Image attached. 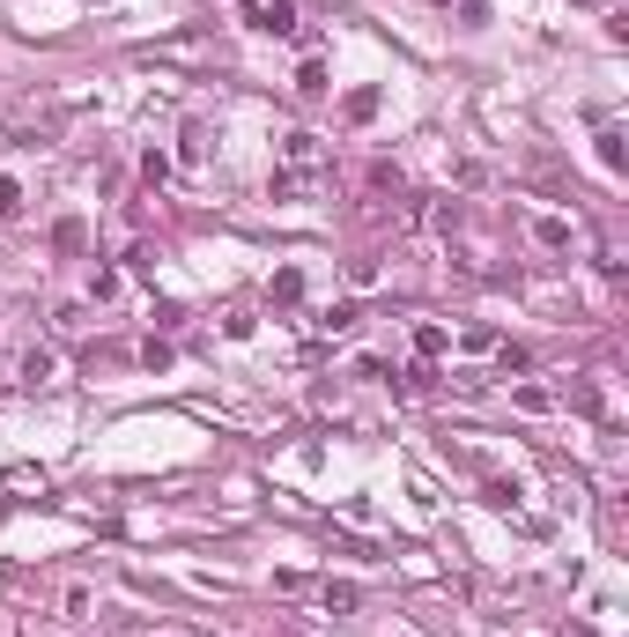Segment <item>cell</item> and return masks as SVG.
<instances>
[{"label":"cell","mask_w":629,"mask_h":637,"mask_svg":"<svg viewBox=\"0 0 629 637\" xmlns=\"http://www.w3.org/2000/svg\"><path fill=\"white\" fill-rule=\"evenodd\" d=\"M326 178H334V164H274L267 170V201H319L326 193Z\"/></svg>","instance_id":"cell-1"},{"label":"cell","mask_w":629,"mask_h":637,"mask_svg":"<svg viewBox=\"0 0 629 637\" xmlns=\"http://www.w3.org/2000/svg\"><path fill=\"white\" fill-rule=\"evenodd\" d=\"M238 23L259 38H296V0H238Z\"/></svg>","instance_id":"cell-2"},{"label":"cell","mask_w":629,"mask_h":637,"mask_svg":"<svg viewBox=\"0 0 629 637\" xmlns=\"http://www.w3.org/2000/svg\"><path fill=\"white\" fill-rule=\"evenodd\" d=\"M526 238H534L541 253H570V245H578V222H570L563 208H534L526 215Z\"/></svg>","instance_id":"cell-3"},{"label":"cell","mask_w":629,"mask_h":637,"mask_svg":"<svg viewBox=\"0 0 629 637\" xmlns=\"http://www.w3.org/2000/svg\"><path fill=\"white\" fill-rule=\"evenodd\" d=\"M622 141H629L622 127H600V133H592V156H600L607 178H622V170H629V149H622Z\"/></svg>","instance_id":"cell-4"},{"label":"cell","mask_w":629,"mask_h":637,"mask_svg":"<svg viewBox=\"0 0 629 637\" xmlns=\"http://www.w3.org/2000/svg\"><path fill=\"white\" fill-rule=\"evenodd\" d=\"M356 327H363V311H356L348 297H341V304H319V311H311V334H356Z\"/></svg>","instance_id":"cell-5"},{"label":"cell","mask_w":629,"mask_h":637,"mask_svg":"<svg viewBox=\"0 0 629 637\" xmlns=\"http://www.w3.org/2000/svg\"><path fill=\"white\" fill-rule=\"evenodd\" d=\"M15 379L23 385H52L60 379V356H52V348H23V356H15Z\"/></svg>","instance_id":"cell-6"},{"label":"cell","mask_w":629,"mask_h":637,"mask_svg":"<svg viewBox=\"0 0 629 637\" xmlns=\"http://www.w3.org/2000/svg\"><path fill=\"white\" fill-rule=\"evenodd\" d=\"M30 208V186H23V170H0V222H23Z\"/></svg>","instance_id":"cell-7"},{"label":"cell","mask_w":629,"mask_h":637,"mask_svg":"<svg viewBox=\"0 0 629 637\" xmlns=\"http://www.w3.org/2000/svg\"><path fill=\"white\" fill-rule=\"evenodd\" d=\"M208 149H215V133L201 127V119H193V127L178 133V164H185V170H201V164H208Z\"/></svg>","instance_id":"cell-8"},{"label":"cell","mask_w":629,"mask_h":637,"mask_svg":"<svg viewBox=\"0 0 629 637\" xmlns=\"http://www.w3.org/2000/svg\"><path fill=\"white\" fill-rule=\"evenodd\" d=\"M267 304H282V311H290V304H304V267H282V275L267 282Z\"/></svg>","instance_id":"cell-9"},{"label":"cell","mask_w":629,"mask_h":637,"mask_svg":"<svg viewBox=\"0 0 629 637\" xmlns=\"http://www.w3.org/2000/svg\"><path fill=\"white\" fill-rule=\"evenodd\" d=\"M89 608H97V586H89V578H75V586L60 594V615H67V623H89Z\"/></svg>","instance_id":"cell-10"},{"label":"cell","mask_w":629,"mask_h":637,"mask_svg":"<svg viewBox=\"0 0 629 637\" xmlns=\"http://www.w3.org/2000/svg\"><path fill=\"white\" fill-rule=\"evenodd\" d=\"M282 164H326V141L319 133H290L282 141Z\"/></svg>","instance_id":"cell-11"},{"label":"cell","mask_w":629,"mask_h":637,"mask_svg":"<svg viewBox=\"0 0 629 637\" xmlns=\"http://www.w3.org/2000/svg\"><path fill=\"white\" fill-rule=\"evenodd\" d=\"M259 334V319H252L245 304H230V311H222V341H252Z\"/></svg>","instance_id":"cell-12"},{"label":"cell","mask_w":629,"mask_h":637,"mask_svg":"<svg viewBox=\"0 0 629 637\" xmlns=\"http://www.w3.org/2000/svg\"><path fill=\"white\" fill-rule=\"evenodd\" d=\"M445 348H452V334H445V327H415V356H422V364H437Z\"/></svg>","instance_id":"cell-13"},{"label":"cell","mask_w":629,"mask_h":637,"mask_svg":"<svg viewBox=\"0 0 629 637\" xmlns=\"http://www.w3.org/2000/svg\"><path fill=\"white\" fill-rule=\"evenodd\" d=\"M296 89H304V97H326V60H304V67H296Z\"/></svg>","instance_id":"cell-14"},{"label":"cell","mask_w":629,"mask_h":637,"mask_svg":"<svg viewBox=\"0 0 629 637\" xmlns=\"http://www.w3.org/2000/svg\"><path fill=\"white\" fill-rule=\"evenodd\" d=\"M119 297V267H97V275H89V304H112Z\"/></svg>","instance_id":"cell-15"},{"label":"cell","mask_w":629,"mask_h":637,"mask_svg":"<svg viewBox=\"0 0 629 637\" xmlns=\"http://www.w3.org/2000/svg\"><path fill=\"white\" fill-rule=\"evenodd\" d=\"M511 400H518V408H526V416H548V408H555V393H548V385H518V393H511Z\"/></svg>","instance_id":"cell-16"},{"label":"cell","mask_w":629,"mask_h":637,"mask_svg":"<svg viewBox=\"0 0 629 637\" xmlns=\"http://www.w3.org/2000/svg\"><path fill=\"white\" fill-rule=\"evenodd\" d=\"M319 600H326V608H341V615H348V608H356V586H348V578H326V586H319Z\"/></svg>","instance_id":"cell-17"},{"label":"cell","mask_w":629,"mask_h":637,"mask_svg":"<svg viewBox=\"0 0 629 637\" xmlns=\"http://www.w3.org/2000/svg\"><path fill=\"white\" fill-rule=\"evenodd\" d=\"M497 371H503V379H511V371H534V356H526V348H511V341H497Z\"/></svg>","instance_id":"cell-18"},{"label":"cell","mask_w":629,"mask_h":637,"mask_svg":"<svg viewBox=\"0 0 629 637\" xmlns=\"http://www.w3.org/2000/svg\"><path fill=\"white\" fill-rule=\"evenodd\" d=\"M141 178H149V186H164V178H170V156H164V149H141Z\"/></svg>","instance_id":"cell-19"},{"label":"cell","mask_w":629,"mask_h":637,"mask_svg":"<svg viewBox=\"0 0 629 637\" xmlns=\"http://www.w3.org/2000/svg\"><path fill=\"white\" fill-rule=\"evenodd\" d=\"M82 238H89V230H82V222H75V215H67V222L52 230V245H60V253H82Z\"/></svg>","instance_id":"cell-20"},{"label":"cell","mask_w":629,"mask_h":637,"mask_svg":"<svg viewBox=\"0 0 629 637\" xmlns=\"http://www.w3.org/2000/svg\"><path fill=\"white\" fill-rule=\"evenodd\" d=\"M371 186H377V193H400L408 178H400V164H371Z\"/></svg>","instance_id":"cell-21"},{"label":"cell","mask_w":629,"mask_h":637,"mask_svg":"<svg viewBox=\"0 0 629 637\" xmlns=\"http://www.w3.org/2000/svg\"><path fill=\"white\" fill-rule=\"evenodd\" d=\"M482 497H489V505H497V511H518V482H489Z\"/></svg>","instance_id":"cell-22"},{"label":"cell","mask_w":629,"mask_h":637,"mask_svg":"<svg viewBox=\"0 0 629 637\" xmlns=\"http://www.w3.org/2000/svg\"><path fill=\"white\" fill-rule=\"evenodd\" d=\"M348 282H356V290H371V282H377V259H371V253L348 259Z\"/></svg>","instance_id":"cell-23"},{"label":"cell","mask_w":629,"mask_h":637,"mask_svg":"<svg viewBox=\"0 0 629 637\" xmlns=\"http://www.w3.org/2000/svg\"><path fill=\"white\" fill-rule=\"evenodd\" d=\"M437 8H452V0H437Z\"/></svg>","instance_id":"cell-24"}]
</instances>
